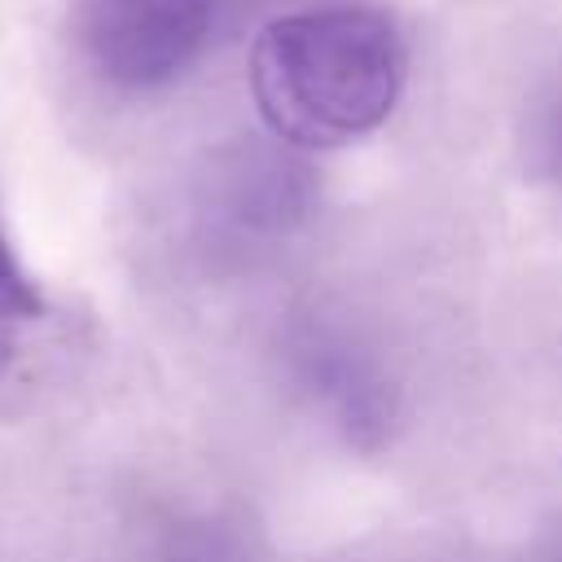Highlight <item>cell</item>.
<instances>
[{
	"mask_svg": "<svg viewBox=\"0 0 562 562\" xmlns=\"http://www.w3.org/2000/svg\"><path fill=\"white\" fill-rule=\"evenodd\" d=\"M400 26L369 4H316L268 22L250 44V97L290 145L334 149L382 127L404 92Z\"/></svg>",
	"mask_w": 562,
	"mask_h": 562,
	"instance_id": "1",
	"label": "cell"
},
{
	"mask_svg": "<svg viewBox=\"0 0 562 562\" xmlns=\"http://www.w3.org/2000/svg\"><path fill=\"white\" fill-rule=\"evenodd\" d=\"M224 4L228 0H75V22L101 79L149 92L202 57Z\"/></svg>",
	"mask_w": 562,
	"mask_h": 562,
	"instance_id": "2",
	"label": "cell"
},
{
	"mask_svg": "<svg viewBox=\"0 0 562 562\" xmlns=\"http://www.w3.org/2000/svg\"><path fill=\"white\" fill-rule=\"evenodd\" d=\"M303 386L356 439L378 435L391 417V386L347 342H329V338L307 342L303 347Z\"/></svg>",
	"mask_w": 562,
	"mask_h": 562,
	"instance_id": "3",
	"label": "cell"
},
{
	"mask_svg": "<svg viewBox=\"0 0 562 562\" xmlns=\"http://www.w3.org/2000/svg\"><path fill=\"white\" fill-rule=\"evenodd\" d=\"M40 321H44V294L0 224V373L18 360L26 334Z\"/></svg>",
	"mask_w": 562,
	"mask_h": 562,
	"instance_id": "4",
	"label": "cell"
},
{
	"mask_svg": "<svg viewBox=\"0 0 562 562\" xmlns=\"http://www.w3.org/2000/svg\"><path fill=\"white\" fill-rule=\"evenodd\" d=\"M162 562H241V540L224 522L198 518V522H184L180 531H171Z\"/></svg>",
	"mask_w": 562,
	"mask_h": 562,
	"instance_id": "5",
	"label": "cell"
},
{
	"mask_svg": "<svg viewBox=\"0 0 562 562\" xmlns=\"http://www.w3.org/2000/svg\"><path fill=\"white\" fill-rule=\"evenodd\" d=\"M549 154H553V167L562 176V97L553 105V119H549Z\"/></svg>",
	"mask_w": 562,
	"mask_h": 562,
	"instance_id": "6",
	"label": "cell"
},
{
	"mask_svg": "<svg viewBox=\"0 0 562 562\" xmlns=\"http://www.w3.org/2000/svg\"><path fill=\"white\" fill-rule=\"evenodd\" d=\"M549 562H562V536L553 540V549H549Z\"/></svg>",
	"mask_w": 562,
	"mask_h": 562,
	"instance_id": "7",
	"label": "cell"
}]
</instances>
